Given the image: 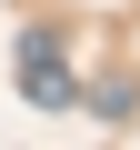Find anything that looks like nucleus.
Here are the masks:
<instances>
[{
  "instance_id": "obj_2",
  "label": "nucleus",
  "mask_w": 140,
  "mask_h": 150,
  "mask_svg": "<svg viewBox=\"0 0 140 150\" xmlns=\"http://www.w3.org/2000/svg\"><path fill=\"white\" fill-rule=\"evenodd\" d=\"M90 120L130 130V120H140V90H130V80H100V90H90Z\"/></svg>"
},
{
  "instance_id": "obj_1",
  "label": "nucleus",
  "mask_w": 140,
  "mask_h": 150,
  "mask_svg": "<svg viewBox=\"0 0 140 150\" xmlns=\"http://www.w3.org/2000/svg\"><path fill=\"white\" fill-rule=\"evenodd\" d=\"M20 100L30 110H80V80H70V50H60V30H20Z\"/></svg>"
}]
</instances>
